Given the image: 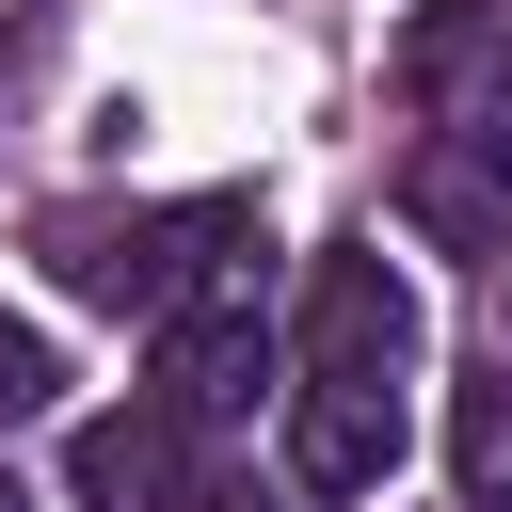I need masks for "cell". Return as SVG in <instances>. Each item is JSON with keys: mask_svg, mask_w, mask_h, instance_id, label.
<instances>
[{"mask_svg": "<svg viewBox=\"0 0 512 512\" xmlns=\"http://www.w3.org/2000/svg\"><path fill=\"white\" fill-rule=\"evenodd\" d=\"M176 512H256V496H240V480H192V496H176Z\"/></svg>", "mask_w": 512, "mask_h": 512, "instance_id": "ba28073f", "label": "cell"}, {"mask_svg": "<svg viewBox=\"0 0 512 512\" xmlns=\"http://www.w3.org/2000/svg\"><path fill=\"white\" fill-rule=\"evenodd\" d=\"M256 368H272V320H256V272L240 288H208L192 320H160V400L208 432V416H240L256 400Z\"/></svg>", "mask_w": 512, "mask_h": 512, "instance_id": "3957f363", "label": "cell"}, {"mask_svg": "<svg viewBox=\"0 0 512 512\" xmlns=\"http://www.w3.org/2000/svg\"><path fill=\"white\" fill-rule=\"evenodd\" d=\"M240 240H256L240 192H208V208H48V224H32V256H48L80 304H112V320H192L208 288H240V272H224Z\"/></svg>", "mask_w": 512, "mask_h": 512, "instance_id": "6da1fadb", "label": "cell"}, {"mask_svg": "<svg viewBox=\"0 0 512 512\" xmlns=\"http://www.w3.org/2000/svg\"><path fill=\"white\" fill-rule=\"evenodd\" d=\"M176 432H192L176 400H128V416H80V448H64V464H80V496H96V512H176V496H192V480H176Z\"/></svg>", "mask_w": 512, "mask_h": 512, "instance_id": "5b68a950", "label": "cell"}, {"mask_svg": "<svg viewBox=\"0 0 512 512\" xmlns=\"http://www.w3.org/2000/svg\"><path fill=\"white\" fill-rule=\"evenodd\" d=\"M416 368V288L384 240H336L304 272V384H400Z\"/></svg>", "mask_w": 512, "mask_h": 512, "instance_id": "7a4b0ae2", "label": "cell"}, {"mask_svg": "<svg viewBox=\"0 0 512 512\" xmlns=\"http://www.w3.org/2000/svg\"><path fill=\"white\" fill-rule=\"evenodd\" d=\"M48 400H64V352H48L32 320H0V432H16V416H48Z\"/></svg>", "mask_w": 512, "mask_h": 512, "instance_id": "52a82bcc", "label": "cell"}, {"mask_svg": "<svg viewBox=\"0 0 512 512\" xmlns=\"http://www.w3.org/2000/svg\"><path fill=\"white\" fill-rule=\"evenodd\" d=\"M448 480H464V512H512V352L448 400Z\"/></svg>", "mask_w": 512, "mask_h": 512, "instance_id": "8992f818", "label": "cell"}, {"mask_svg": "<svg viewBox=\"0 0 512 512\" xmlns=\"http://www.w3.org/2000/svg\"><path fill=\"white\" fill-rule=\"evenodd\" d=\"M0 512H16V480H0Z\"/></svg>", "mask_w": 512, "mask_h": 512, "instance_id": "9c48e42d", "label": "cell"}, {"mask_svg": "<svg viewBox=\"0 0 512 512\" xmlns=\"http://www.w3.org/2000/svg\"><path fill=\"white\" fill-rule=\"evenodd\" d=\"M400 464V384H304L288 400V480L304 496H384Z\"/></svg>", "mask_w": 512, "mask_h": 512, "instance_id": "277c9868", "label": "cell"}]
</instances>
